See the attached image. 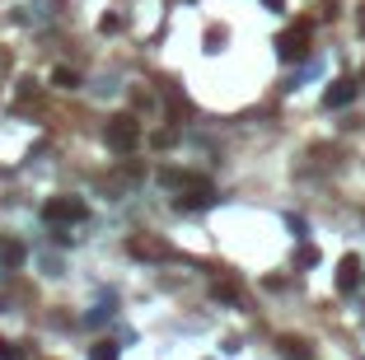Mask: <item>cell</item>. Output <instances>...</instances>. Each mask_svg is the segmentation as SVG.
<instances>
[{
    "label": "cell",
    "mask_w": 365,
    "mask_h": 360,
    "mask_svg": "<svg viewBox=\"0 0 365 360\" xmlns=\"http://www.w3.org/2000/svg\"><path fill=\"white\" fill-rule=\"evenodd\" d=\"M281 346H286V360H309V346H304V342H290V337H286Z\"/></svg>",
    "instance_id": "cell-9"
},
{
    "label": "cell",
    "mask_w": 365,
    "mask_h": 360,
    "mask_svg": "<svg viewBox=\"0 0 365 360\" xmlns=\"http://www.w3.org/2000/svg\"><path fill=\"white\" fill-rule=\"evenodd\" d=\"M19 257H24V248H19V243H0V262H10V267H15Z\"/></svg>",
    "instance_id": "cell-10"
},
{
    "label": "cell",
    "mask_w": 365,
    "mask_h": 360,
    "mask_svg": "<svg viewBox=\"0 0 365 360\" xmlns=\"http://www.w3.org/2000/svg\"><path fill=\"white\" fill-rule=\"evenodd\" d=\"M57 84H61V89H75L80 80H75V70H57Z\"/></svg>",
    "instance_id": "cell-11"
},
{
    "label": "cell",
    "mask_w": 365,
    "mask_h": 360,
    "mask_svg": "<svg viewBox=\"0 0 365 360\" xmlns=\"http://www.w3.org/2000/svg\"><path fill=\"white\" fill-rule=\"evenodd\" d=\"M304 38H309V24H295V29L290 33H281V38H276V52H281V57H304Z\"/></svg>",
    "instance_id": "cell-4"
},
{
    "label": "cell",
    "mask_w": 365,
    "mask_h": 360,
    "mask_svg": "<svg viewBox=\"0 0 365 360\" xmlns=\"http://www.w3.org/2000/svg\"><path fill=\"white\" fill-rule=\"evenodd\" d=\"M356 281H361V262L356 257H342L337 262V290H356Z\"/></svg>",
    "instance_id": "cell-6"
},
{
    "label": "cell",
    "mask_w": 365,
    "mask_h": 360,
    "mask_svg": "<svg viewBox=\"0 0 365 360\" xmlns=\"http://www.w3.org/2000/svg\"><path fill=\"white\" fill-rule=\"evenodd\" d=\"M89 211H84V202L80 197H52L47 206H43V220L47 225H75V220H84Z\"/></svg>",
    "instance_id": "cell-3"
},
{
    "label": "cell",
    "mask_w": 365,
    "mask_h": 360,
    "mask_svg": "<svg viewBox=\"0 0 365 360\" xmlns=\"http://www.w3.org/2000/svg\"><path fill=\"white\" fill-rule=\"evenodd\" d=\"M89 360H117V346H112V342H94Z\"/></svg>",
    "instance_id": "cell-8"
},
{
    "label": "cell",
    "mask_w": 365,
    "mask_h": 360,
    "mask_svg": "<svg viewBox=\"0 0 365 360\" xmlns=\"http://www.w3.org/2000/svg\"><path fill=\"white\" fill-rule=\"evenodd\" d=\"M103 136H108L112 150H136V141H141V122H136V117H127V112H117V117H108Z\"/></svg>",
    "instance_id": "cell-2"
},
{
    "label": "cell",
    "mask_w": 365,
    "mask_h": 360,
    "mask_svg": "<svg viewBox=\"0 0 365 360\" xmlns=\"http://www.w3.org/2000/svg\"><path fill=\"white\" fill-rule=\"evenodd\" d=\"M164 183L178 192V206H207L216 192H211V183L207 178H197V173H178V169H169L164 173Z\"/></svg>",
    "instance_id": "cell-1"
},
{
    "label": "cell",
    "mask_w": 365,
    "mask_h": 360,
    "mask_svg": "<svg viewBox=\"0 0 365 360\" xmlns=\"http://www.w3.org/2000/svg\"><path fill=\"white\" fill-rule=\"evenodd\" d=\"M351 98H356V80H337L333 89L323 94V103H328V108H347Z\"/></svg>",
    "instance_id": "cell-5"
},
{
    "label": "cell",
    "mask_w": 365,
    "mask_h": 360,
    "mask_svg": "<svg viewBox=\"0 0 365 360\" xmlns=\"http://www.w3.org/2000/svg\"><path fill=\"white\" fill-rule=\"evenodd\" d=\"M131 253H136V257H169V248H164L159 239H131Z\"/></svg>",
    "instance_id": "cell-7"
},
{
    "label": "cell",
    "mask_w": 365,
    "mask_h": 360,
    "mask_svg": "<svg viewBox=\"0 0 365 360\" xmlns=\"http://www.w3.org/2000/svg\"><path fill=\"white\" fill-rule=\"evenodd\" d=\"M0 360H19V351H15L10 342H0Z\"/></svg>",
    "instance_id": "cell-12"
}]
</instances>
